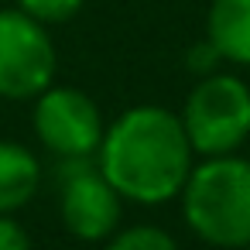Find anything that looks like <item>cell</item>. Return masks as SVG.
<instances>
[{"label": "cell", "instance_id": "8992f818", "mask_svg": "<svg viewBox=\"0 0 250 250\" xmlns=\"http://www.w3.org/2000/svg\"><path fill=\"white\" fill-rule=\"evenodd\" d=\"M35 134L59 158H96L103 141V113L89 93L76 86H48L35 96Z\"/></svg>", "mask_w": 250, "mask_h": 250}, {"label": "cell", "instance_id": "7a4b0ae2", "mask_svg": "<svg viewBox=\"0 0 250 250\" xmlns=\"http://www.w3.org/2000/svg\"><path fill=\"white\" fill-rule=\"evenodd\" d=\"M185 226L209 247H250V158L216 154L192 165L182 192Z\"/></svg>", "mask_w": 250, "mask_h": 250}, {"label": "cell", "instance_id": "ba28073f", "mask_svg": "<svg viewBox=\"0 0 250 250\" xmlns=\"http://www.w3.org/2000/svg\"><path fill=\"white\" fill-rule=\"evenodd\" d=\"M206 38L229 65H250V0H212Z\"/></svg>", "mask_w": 250, "mask_h": 250}, {"label": "cell", "instance_id": "6da1fadb", "mask_svg": "<svg viewBox=\"0 0 250 250\" xmlns=\"http://www.w3.org/2000/svg\"><path fill=\"white\" fill-rule=\"evenodd\" d=\"M195 151L185 137L182 117L165 106H130L106 130L96 147V168L120 192L124 202L165 206L178 199Z\"/></svg>", "mask_w": 250, "mask_h": 250}, {"label": "cell", "instance_id": "8fae6325", "mask_svg": "<svg viewBox=\"0 0 250 250\" xmlns=\"http://www.w3.org/2000/svg\"><path fill=\"white\" fill-rule=\"evenodd\" d=\"M226 59L219 55V48L209 42V38H202V42H195V45H188V52H185V69L195 76V79H202V76H212V72H219V65H223Z\"/></svg>", "mask_w": 250, "mask_h": 250}, {"label": "cell", "instance_id": "277c9868", "mask_svg": "<svg viewBox=\"0 0 250 250\" xmlns=\"http://www.w3.org/2000/svg\"><path fill=\"white\" fill-rule=\"evenodd\" d=\"M59 55L48 28L21 7H0V100H35L55 79Z\"/></svg>", "mask_w": 250, "mask_h": 250}, {"label": "cell", "instance_id": "30bf717a", "mask_svg": "<svg viewBox=\"0 0 250 250\" xmlns=\"http://www.w3.org/2000/svg\"><path fill=\"white\" fill-rule=\"evenodd\" d=\"M83 4H86V0H18V7H21L28 18L42 21L45 28H48V24H65V21H72V18L83 11Z\"/></svg>", "mask_w": 250, "mask_h": 250}, {"label": "cell", "instance_id": "9c48e42d", "mask_svg": "<svg viewBox=\"0 0 250 250\" xmlns=\"http://www.w3.org/2000/svg\"><path fill=\"white\" fill-rule=\"evenodd\" d=\"M103 250H178L175 236L161 226H147V223H137V226H127V229H117Z\"/></svg>", "mask_w": 250, "mask_h": 250}, {"label": "cell", "instance_id": "5b68a950", "mask_svg": "<svg viewBox=\"0 0 250 250\" xmlns=\"http://www.w3.org/2000/svg\"><path fill=\"white\" fill-rule=\"evenodd\" d=\"M59 216L83 243H106L120 229L124 199L96 168V158L59 161Z\"/></svg>", "mask_w": 250, "mask_h": 250}, {"label": "cell", "instance_id": "7c38bea8", "mask_svg": "<svg viewBox=\"0 0 250 250\" xmlns=\"http://www.w3.org/2000/svg\"><path fill=\"white\" fill-rule=\"evenodd\" d=\"M0 250H31V236L14 216H0Z\"/></svg>", "mask_w": 250, "mask_h": 250}, {"label": "cell", "instance_id": "52a82bcc", "mask_svg": "<svg viewBox=\"0 0 250 250\" xmlns=\"http://www.w3.org/2000/svg\"><path fill=\"white\" fill-rule=\"evenodd\" d=\"M42 185V161L18 141H0V216L24 209Z\"/></svg>", "mask_w": 250, "mask_h": 250}, {"label": "cell", "instance_id": "3957f363", "mask_svg": "<svg viewBox=\"0 0 250 250\" xmlns=\"http://www.w3.org/2000/svg\"><path fill=\"white\" fill-rule=\"evenodd\" d=\"M178 117L199 158L236 154L250 137V86L223 69L202 76L185 96Z\"/></svg>", "mask_w": 250, "mask_h": 250}]
</instances>
